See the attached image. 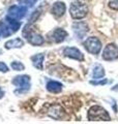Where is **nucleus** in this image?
<instances>
[{
	"mask_svg": "<svg viewBox=\"0 0 118 124\" xmlns=\"http://www.w3.org/2000/svg\"><path fill=\"white\" fill-rule=\"evenodd\" d=\"M69 14H70V17L75 19V20H81V19H83L87 16L88 6L83 2L75 1L70 4Z\"/></svg>",
	"mask_w": 118,
	"mask_h": 124,
	"instance_id": "7ed1b4c3",
	"label": "nucleus"
},
{
	"mask_svg": "<svg viewBox=\"0 0 118 124\" xmlns=\"http://www.w3.org/2000/svg\"><path fill=\"white\" fill-rule=\"evenodd\" d=\"M3 96H4V91H3L2 89L0 88V99H1V98L3 97Z\"/></svg>",
	"mask_w": 118,
	"mask_h": 124,
	"instance_id": "b1692460",
	"label": "nucleus"
},
{
	"mask_svg": "<svg viewBox=\"0 0 118 124\" xmlns=\"http://www.w3.org/2000/svg\"><path fill=\"white\" fill-rule=\"evenodd\" d=\"M90 83H91L92 85H105V84L108 83V81L107 80H103V81H95V82H94V81H91Z\"/></svg>",
	"mask_w": 118,
	"mask_h": 124,
	"instance_id": "5701e85b",
	"label": "nucleus"
},
{
	"mask_svg": "<svg viewBox=\"0 0 118 124\" xmlns=\"http://www.w3.org/2000/svg\"><path fill=\"white\" fill-rule=\"evenodd\" d=\"M20 22L18 20H15L13 18H9L8 16L0 22V31H1V35L3 37H7L11 34L16 33L20 29Z\"/></svg>",
	"mask_w": 118,
	"mask_h": 124,
	"instance_id": "f257e3e1",
	"label": "nucleus"
},
{
	"mask_svg": "<svg viewBox=\"0 0 118 124\" xmlns=\"http://www.w3.org/2000/svg\"><path fill=\"white\" fill-rule=\"evenodd\" d=\"M10 66H11V68H13L14 70H17V71L24 70L25 69V65L23 63H21V62H19V61H13L11 62V64H10Z\"/></svg>",
	"mask_w": 118,
	"mask_h": 124,
	"instance_id": "a211bd4d",
	"label": "nucleus"
},
{
	"mask_svg": "<svg viewBox=\"0 0 118 124\" xmlns=\"http://www.w3.org/2000/svg\"><path fill=\"white\" fill-rule=\"evenodd\" d=\"M0 71L1 72H7L8 71V66L2 61H0Z\"/></svg>",
	"mask_w": 118,
	"mask_h": 124,
	"instance_id": "412c9836",
	"label": "nucleus"
},
{
	"mask_svg": "<svg viewBox=\"0 0 118 124\" xmlns=\"http://www.w3.org/2000/svg\"><path fill=\"white\" fill-rule=\"evenodd\" d=\"M18 2L20 3V5H24L28 7V6H32L36 2V0H18Z\"/></svg>",
	"mask_w": 118,
	"mask_h": 124,
	"instance_id": "6ab92c4d",
	"label": "nucleus"
},
{
	"mask_svg": "<svg viewBox=\"0 0 118 124\" xmlns=\"http://www.w3.org/2000/svg\"><path fill=\"white\" fill-rule=\"evenodd\" d=\"M65 9H66L65 3L61 1H57L53 4L52 8H51V13L56 18H60L65 14Z\"/></svg>",
	"mask_w": 118,
	"mask_h": 124,
	"instance_id": "f8f14e48",
	"label": "nucleus"
},
{
	"mask_svg": "<svg viewBox=\"0 0 118 124\" xmlns=\"http://www.w3.org/2000/svg\"><path fill=\"white\" fill-rule=\"evenodd\" d=\"M109 7L113 10H118V0H110Z\"/></svg>",
	"mask_w": 118,
	"mask_h": 124,
	"instance_id": "aec40b11",
	"label": "nucleus"
},
{
	"mask_svg": "<svg viewBox=\"0 0 118 124\" xmlns=\"http://www.w3.org/2000/svg\"><path fill=\"white\" fill-rule=\"evenodd\" d=\"M24 46V40L22 38H15V39H10V40H7L5 44H4V48L7 50H10V49H19V48H22Z\"/></svg>",
	"mask_w": 118,
	"mask_h": 124,
	"instance_id": "4468645a",
	"label": "nucleus"
},
{
	"mask_svg": "<svg viewBox=\"0 0 118 124\" xmlns=\"http://www.w3.org/2000/svg\"><path fill=\"white\" fill-rule=\"evenodd\" d=\"M26 38H27V40H28V42L30 45L35 46H42L45 42L44 37H42L41 34L36 33L35 31H32V32H31Z\"/></svg>",
	"mask_w": 118,
	"mask_h": 124,
	"instance_id": "ddd939ff",
	"label": "nucleus"
},
{
	"mask_svg": "<svg viewBox=\"0 0 118 124\" xmlns=\"http://www.w3.org/2000/svg\"><path fill=\"white\" fill-rule=\"evenodd\" d=\"M11 83L17 87V90L15 91L16 94H23V93L29 91L30 89V77L27 75L17 76L16 78H14Z\"/></svg>",
	"mask_w": 118,
	"mask_h": 124,
	"instance_id": "20e7f679",
	"label": "nucleus"
},
{
	"mask_svg": "<svg viewBox=\"0 0 118 124\" xmlns=\"http://www.w3.org/2000/svg\"><path fill=\"white\" fill-rule=\"evenodd\" d=\"M63 114H64V111L62 107L56 103L49 106L48 110H47V115L54 119H60L61 117H63Z\"/></svg>",
	"mask_w": 118,
	"mask_h": 124,
	"instance_id": "9b49d317",
	"label": "nucleus"
},
{
	"mask_svg": "<svg viewBox=\"0 0 118 124\" xmlns=\"http://www.w3.org/2000/svg\"><path fill=\"white\" fill-rule=\"evenodd\" d=\"M73 29H74V32H75V35H76L77 38H79V39L84 38V36L87 34V32L89 31L87 23H85V22L74 23L73 24Z\"/></svg>",
	"mask_w": 118,
	"mask_h": 124,
	"instance_id": "6e6552de",
	"label": "nucleus"
},
{
	"mask_svg": "<svg viewBox=\"0 0 118 124\" xmlns=\"http://www.w3.org/2000/svg\"><path fill=\"white\" fill-rule=\"evenodd\" d=\"M66 36H67V32H66L64 29H62V28L54 29L53 31H51L50 34H49L50 40L53 41V42H56V44L62 42L66 38Z\"/></svg>",
	"mask_w": 118,
	"mask_h": 124,
	"instance_id": "1a4fd4ad",
	"label": "nucleus"
},
{
	"mask_svg": "<svg viewBox=\"0 0 118 124\" xmlns=\"http://www.w3.org/2000/svg\"><path fill=\"white\" fill-rule=\"evenodd\" d=\"M27 13V7L24 5H13L9 7L7 16L9 18H13L15 20H21L22 18L25 17Z\"/></svg>",
	"mask_w": 118,
	"mask_h": 124,
	"instance_id": "0eeeda50",
	"label": "nucleus"
},
{
	"mask_svg": "<svg viewBox=\"0 0 118 124\" xmlns=\"http://www.w3.org/2000/svg\"><path fill=\"white\" fill-rule=\"evenodd\" d=\"M37 17H39V10H38V9H37V10H35L34 13H33V15H32V17H31V18L29 19L30 23L35 22V20H36V19H37Z\"/></svg>",
	"mask_w": 118,
	"mask_h": 124,
	"instance_id": "4be33fe9",
	"label": "nucleus"
},
{
	"mask_svg": "<svg viewBox=\"0 0 118 124\" xmlns=\"http://www.w3.org/2000/svg\"><path fill=\"white\" fill-rule=\"evenodd\" d=\"M0 35H1V31H0Z\"/></svg>",
	"mask_w": 118,
	"mask_h": 124,
	"instance_id": "393cba45",
	"label": "nucleus"
},
{
	"mask_svg": "<svg viewBox=\"0 0 118 124\" xmlns=\"http://www.w3.org/2000/svg\"><path fill=\"white\" fill-rule=\"evenodd\" d=\"M92 77H93V79H96V80L105 77V69L101 64L94 65L93 71H92Z\"/></svg>",
	"mask_w": 118,
	"mask_h": 124,
	"instance_id": "f3484780",
	"label": "nucleus"
},
{
	"mask_svg": "<svg viewBox=\"0 0 118 124\" xmlns=\"http://www.w3.org/2000/svg\"><path fill=\"white\" fill-rule=\"evenodd\" d=\"M84 48L88 53L92 54V55H97L101 50V42L95 36L88 37L84 42H83Z\"/></svg>",
	"mask_w": 118,
	"mask_h": 124,
	"instance_id": "39448f33",
	"label": "nucleus"
},
{
	"mask_svg": "<svg viewBox=\"0 0 118 124\" xmlns=\"http://www.w3.org/2000/svg\"><path fill=\"white\" fill-rule=\"evenodd\" d=\"M87 118L89 121H110L111 117L104 108L100 106H92L88 110Z\"/></svg>",
	"mask_w": 118,
	"mask_h": 124,
	"instance_id": "f03ea898",
	"label": "nucleus"
},
{
	"mask_svg": "<svg viewBox=\"0 0 118 124\" xmlns=\"http://www.w3.org/2000/svg\"><path fill=\"white\" fill-rule=\"evenodd\" d=\"M62 88H63L62 84L59 82H56V81H50L47 84V90L51 93H55V94L60 93L62 91Z\"/></svg>",
	"mask_w": 118,
	"mask_h": 124,
	"instance_id": "2eb2a0df",
	"label": "nucleus"
},
{
	"mask_svg": "<svg viewBox=\"0 0 118 124\" xmlns=\"http://www.w3.org/2000/svg\"><path fill=\"white\" fill-rule=\"evenodd\" d=\"M44 59H45V54L44 53H39L36 54L31 57V61H32V64L35 68L42 70V63H44Z\"/></svg>",
	"mask_w": 118,
	"mask_h": 124,
	"instance_id": "dca6fc26",
	"label": "nucleus"
},
{
	"mask_svg": "<svg viewBox=\"0 0 118 124\" xmlns=\"http://www.w3.org/2000/svg\"><path fill=\"white\" fill-rule=\"evenodd\" d=\"M63 55L70 58V59H75L78 61H83L84 60V55L82 54V52L77 48L74 46H67L63 50Z\"/></svg>",
	"mask_w": 118,
	"mask_h": 124,
	"instance_id": "9d476101",
	"label": "nucleus"
},
{
	"mask_svg": "<svg viewBox=\"0 0 118 124\" xmlns=\"http://www.w3.org/2000/svg\"><path fill=\"white\" fill-rule=\"evenodd\" d=\"M103 59L106 61H112L118 59V46L115 44H109L103 51Z\"/></svg>",
	"mask_w": 118,
	"mask_h": 124,
	"instance_id": "423d86ee",
	"label": "nucleus"
}]
</instances>
